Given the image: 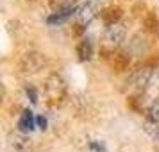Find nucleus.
Returning a JSON list of instances; mask_svg holds the SVG:
<instances>
[{"label": "nucleus", "instance_id": "obj_15", "mask_svg": "<svg viewBox=\"0 0 159 152\" xmlns=\"http://www.w3.org/2000/svg\"><path fill=\"white\" fill-rule=\"evenodd\" d=\"M88 149H89L91 152H107L104 141H98V140H91V141H88Z\"/></svg>", "mask_w": 159, "mask_h": 152}, {"label": "nucleus", "instance_id": "obj_11", "mask_svg": "<svg viewBox=\"0 0 159 152\" xmlns=\"http://www.w3.org/2000/svg\"><path fill=\"white\" fill-rule=\"evenodd\" d=\"M36 125H38V123H36L34 115H32V111H30V109H23L22 116H20V120H18V123H16V129H20V131H23V132H27V134H29Z\"/></svg>", "mask_w": 159, "mask_h": 152}, {"label": "nucleus", "instance_id": "obj_4", "mask_svg": "<svg viewBox=\"0 0 159 152\" xmlns=\"http://www.w3.org/2000/svg\"><path fill=\"white\" fill-rule=\"evenodd\" d=\"M102 0H86L84 4H80L77 7V15H75V20L80 25H89L97 16H100L102 11Z\"/></svg>", "mask_w": 159, "mask_h": 152}, {"label": "nucleus", "instance_id": "obj_6", "mask_svg": "<svg viewBox=\"0 0 159 152\" xmlns=\"http://www.w3.org/2000/svg\"><path fill=\"white\" fill-rule=\"evenodd\" d=\"M141 25L147 34L154 38H159V15L154 9H148L141 15Z\"/></svg>", "mask_w": 159, "mask_h": 152}, {"label": "nucleus", "instance_id": "obj_3", "mask_svg": "<svg viewBox=\"0 0 159 152\" xmlns=\"http://www.w3.org/2000/svg\"><path fill=\"white\" fill-rule=\"evenodd\" d=\"M127 23L125 22H118L115 25H109L106 27V32H104V47H109V48H120L125 39H127Z\"/></svg>", "mask_w": 159, "mask_h": 152}, {"label": "nucleus", "instance_id": "obj_1", "mask_svg": "<svg viewBox=\"0 0 159 152\" xmlns=\"http://www.w3.org/2000/svg\"><path fill=\"white\" fill-rule=\"evenodd\" d=\"M43 91L47 97V104L50 108H61L68 100V82L63 77V73L59 72H50L47 75L43 82Z\"/></svg>", "mask_w": 159, "mask_h": 152}, {"label": "nucleus", "instance_id": "obj_8", "mask_svg": "<svg viewBox=\"0 0 159 152\" xmlns=\"http://www.w3.org/2000/svg\"><path fill=\"white\" fill-rule=\"evenodd\" d=\"M77 15V7H65V9H54V13L50 16H47V23L56 27V25H61V23H66L70 18Z\"/></svg>", "mask_w": 159, "mask_h": 152}, {"label": "nucleus", "instance_id": "obj_9", "mask_svg": "<svg viewBox=\"0 0 159 152\" xmlns=\"http://www.w3.org/2000/svg\"><path fill=\"white\" fill-rule=\"evenodd\" d=\"M122 18H123V9L118 7V6H109V7H104L100 11V20L106 27L122 22Z\"/></svg>", "mask_w": 159, "mask_h": 152}, {"label": "nucleus", "instance_id": "obj_18", "mask_svg": "<svg viewBox=\"0 0 159 152\" xmlns=\"http://www.w3.org/2000/svg\"><path fill=\"white\" fill-rule=\"evenodd\" d=\"M27 2H36V0H27Z\"/></svg>", "mask_w": 159, "mask_h": 152}, {"label": "nucleus", "instance_id": "obj_5", "mask_svg": "<svg viewBox=\"0 0 159 152\" xmlns=\"http://www.w3.org/2000/svg\"><path fill=\"white\" fill-rule=\"evenodd\" d=\"M7 141L9 147L15 152H29L30 150V138L27 132H23L20 129L11 131L7 134Z\"/></svg>", "mask_w": 159, "mask_h": 152}, {"label": "nucleus", "instance_id": "obj_10", "mask_svg": "<svg viewBox=\"0 0 159 152\" xmlns=\"http://www.w3.org/2000/svg\"><path fill=\"white\" fill-rule=\"evenodd\" d=\"M75 54H77V59L82 61V63H84V61H89L95 54L93 41H91L89 38H82L79 43H77V47H75Z\"/></svg>", "mask_w": 159, "mask_h": 152}, {"label": "nucleus", "instance_id": "obj_14", "mask_svg": "<svg viewBox=\"0 0 159 152\" xmlns=\"http://www.w3.org/2000/svg\"><path fill=\"white\" fill-rule=\"evenodd\" d=\"M79 0H48L52 9H65V7H73Z\"/></svg>", "mask_w": 159, "mask_h": 152}, {"label": "nucleus", "instance_id": "obj_17", "mask_svg": "<svg viewBox=\"0 0 159 152\" xmlns=\"http://www.w3.org/2000/svg\"><path fill=\"white\" fill-rule=\"evenodd\" d=\"M36 123H38V127H39L41 131H45L47 127H48V120H47L43 115H38L36 116Z\"/></svg>", "mask_w": 159, "mask_h": 152}, {"label": "nucleus", "instance_id": "obj_13", "mask_svg": "<svg viewBox=\"0 0 159 152\" xmlns=\"http://www.w3.org/2000/svg\"><path fill=\"white\" fill-rule=\"evenodd\" d=\"M147 118L159 120V95H156L150 100V106H148V111H147Z\"/></svg>", "mask_w": 159, "mask_h": 152}, {"label": "nucleus", "instance_id": "obj_16", "mask_svg": "<svg viewBox=\"0 0 159 152\" xmlns=\"http://www.w3.org/2000/svg\"><path fill=\"white\" fill-rule=\"evenodd\" d=\"M25 93H27V97H29V100L32 102V104L38 102V91L32 86H25Z\"/></svg>", "mask_w": 159, "mask_h": 152}, {"label": "nucleus", "instance_id": "obj_2", "mask_svg": "<svg viewBox=\"0 0 159 152\" xmlns=\"http://www.w3.org/2000/svg\"><path fill=\"white\" fill-rule=\"evenodd\" d=\"M47 65H48L47 54L39 50H27L18 59V72L22 75H36V73L43 72Z\"/></svg>", "mask_w": 159, "mask_h": 152}, {"label": "nucleus", "instance_id": "obj_12", "mask_svg": "<svg viewBox=\"0 0 159 152\" xmlns=\"http://www.w3.org/2000/svg\"><path fill=\"white\" fill-rule=\"evenodd\" d=\"M143 131L147 136H150L154 141H159V120L145 118L143 120Z\"/></svg>", "mask_w": 159, "mask_h": 152}, {"label": "nucleus", "instance_id": "obj_7", "mask_svg": "<svg viewBox=\"0 0 159 152\" xmlns=\"http://www.w3.org/2000/svg\"><path fill=\"white\" fill-rule=\"evenodd\" d=\"M125 50L129 52L130 56H143V54H147V50H148V39H147V36H143L141 32L134 34L129 39V45H127Z\"/></svg>", "mask_w": 159, "mask_h": 152}]
</instances>
